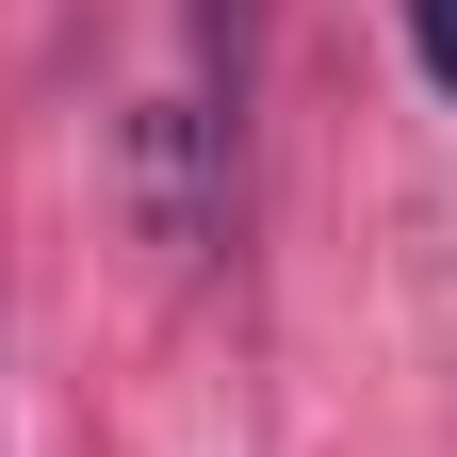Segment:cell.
<instances>
[{
  "label": "cell",
  "instance_id": "obj_3",
  "mask_svg": "<svg viewBox=\"0 0 457 457\" xmlns=\"http://www.w3.org/2000/svg\"><path fill=\"white\" fill-rule=\"evenodd\" d=\"M409 49H425V82L457 98V0H409Z\"/></svg>",
  "mask_w": 457,
  "mask_h": 457
},
{
  "label": "cell",
  "instance_id": "obj_2",
  "mask_svg": "<svg viewBox=\"0 0 457 457\" xmlns=\"http://www.w3.org/2000/svg\"><path fill=\"white\" fill-rule=\"evenodd\" d=\"M180 98L245 147V98H262V0H180Z\"/></svg>",
  "mask_w": 457,
  "mask_h": 457
},
{
  "label": "cell",
  "instance_id": "obj_1",
  "mask_svg": "<svg viewBox=\"0 0 457 457\" xmlns=\"http://www.w3.org/2000/svg\"><path fill=\"white\" fill-rule=\"evenodd\" d=\"M228 163H245V147H228L196 98H131V114H114V196H131V228L163 262H196L228 228Z\"/></svg>",
  "mask_w": 457,
  "mask_h": 457
}]
</instances>
